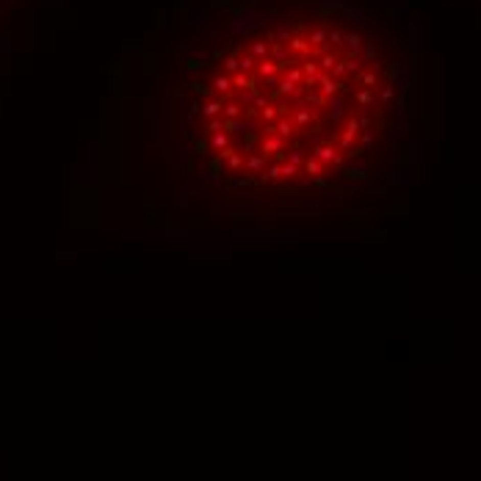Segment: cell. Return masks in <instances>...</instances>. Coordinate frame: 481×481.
<instances>
[{
	"label": "cell",
	"mask_w": 481,
	"mask_h": 481,
	"mask_svg": "<svg viewBox=\"0 0 481 481\" xmlns=\"http://www.w3.org/2000/svg\"><path fill=\"white\" fill-rule=\"evenodd\" d=\"M406 61L384 25L349 6L255 28L196 83L194 133L216 177L304 191L360 177L404 117Z\"/></svg>",
	"instance_id": "1"
}]
</instances>
